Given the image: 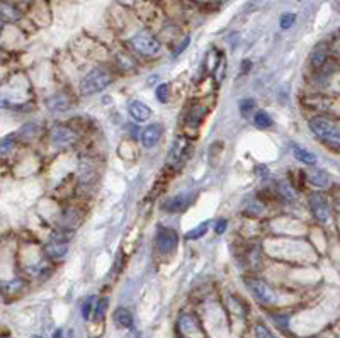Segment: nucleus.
Returning <instances> with one entry per match:
<instances>
[{"label": "nucleus", "instance_id": "nucleus-1", "mask_svg": "<svg viewBox=\"0 0 340 338\" xmlns=\"http://www.w3.org/2000/svg\"><path fill=\"white\" fill-rule=\"evenodd\" d=\"M31 85L24 77H14L7 87L0 88V109L20 110L29 104Z\"/></svg>", "mask_w": 340, "mask_h": 338}, {"label": "nucleus", "instance_id": "nucleus-2", "mask_svg": "<svg viewBox=\"0 0 340 338\" xmlns=\"http://www.w3.org/2000/svg\"><path fill=\"white\" fill-rule=\"evenodd\" d=\"M310 131L313 136H316L322 143H325L327 146L332 148H338L340 145V123L335 118H313L310 123Z\"/></svg>", "mask_w": 340, "mask_h": 338}, {"label": "nucleus", "instance_id": "nucleus-3", "mask_svg": "<svg viewBox=\"0 0 340 338\" xmlns=\"http://www.w3.org/2000/svg\"><path fill=\"white\" fill-rule=\"evenodd\" d=\"M111 82H113V73L108 68L97 66L80 80V92L83 96H94V94L104 91Z\"/></svg>", "mask_w": 340, "mask_h": 338}, {"label": "nucleus", "instance_id": "nucleus-4", "mask_svg": "<svg viewBox=\"0 0 340 338\" xmlns=\"http://www.w3.org/2000/svg\"><path fill=\"white\" fill-rule=\"evenodd\" d=\"M130 46L135 53H138L143 58H155L160 55L162 51V44L155 36L148 34V33H140L136 36H133L130 39Z\"/></svg>", "mask_w": 340, "mask_h": 338}, {"label": "nucleus", "instance_id": "nucleus-5", "mask_svg": "<svg viewBox=\"0 0 340 338\" xmlns=\"http://www.w3.org/2000/svg\"><path fill=\"white\" fill-rule=\"evenodd\" d=\"M245 286L248 287V290H250L252 296L257 299V303H260V304L272 306L275 301H278V294H275V290L270 287L267 282L260 281V279L247 277L245 279Z\"/></svg>", "mask_w": 340, "mask_h": 338}, {"label": "nucleus", "instance_id": "nucleus-6", "mask_svg": "<svg viewBox=\"0 0 340 338\" xmlns=\"http://www.w3.org/2000/svg\"><path fill=\"white\" fill-rule=\"evenodd\" d=\"M308 206H310V211H311L313 218H315L318 223L325 224V223L330 221V218H332V208H330V202H328V199L323 194H320V192L310 194V197H308Z\"/></svg>", "mask_w": 340, "mask_h": 338}, {"label": "nucleus", "instance_id": "nucleus-7", "mask_svg": "<svg viewBox=\"0 0 340 338\" xmlns=\"http://www.w3.org/2000/svg\"><path fill=\"white\" fill-rule=\"evenodd\" d=\"M190 153V141L185 138V136H177L174 140L172 148L168 151V158H167V165L172 168H179L182 163L187 160Z\"/></svg>", "mask_w": 340, "mask_h": 338}, {"label": "nucleus", "instance_id": "nucleus-8", "mask_svg": "<svg viewBox=\"0 0 340 338\" xmlns=\"http://www.w3.org/2000/svg\"><path fill=\"white\" fill-rule=\"evenodd\" d=\"M179 245V235L170 228H160L155 235V248L158 253L167 255L172 253Z\"/></svg>", "mask_w": 340, "mask_h": 338}, {"label": "nucleus", "instance_id": "nucleus-9", "mask_svg": "<svg viewBox=\"0 0 340 338\" xmlns=\"http://www.w3.org/2000/svg\"><path fill=\"white\" fill-rule=\"evenodd\" d=\"M51 141L58 146H70V145H75L77 140H78V134L73 131L72 128H68L65 124H56L53 126L51 129Z\"/></svg>", "mask_w": 340, "mask_h": 338}, {"label": "nucleus", "instance_id": "nucleus-10", "mask_svg": "<svg viewBox=\"0 0 340 338\" xmlns=\"http://www.w3.org/2000/svg\"><path fill=\"white\" fill-rule=\"evenodd\" d=\"M177 326L180 330V333L187 338H193V336H199L203 335V328H201V323L198 321L194 314L190 313H184L180 314V318L177 321Z\"/></svg>", "mask_w": 340, "mask_h": 338}, {"label": "nucleus", "instance_id": "nucleus-11", "mask_svg": "<svg viewBox=\"0 0 340 338\" xmlns=\"http://www.w3.org/2000/svg\"><path fill=\"white\" fill-rule=\"evenodd\" d=\"M162 134H163V126L160 123L148 124L141 133V145L145 148H153L160 141Z\"/></svg>", "mask_w": 340, "mask_h": 338}, {"label": "nucleus", "instance_id": "nucleus-12", "mask_svg": "<svg viewBox=\"0 0 340 338\" xmlns=\"http://www.w3.org/2000/svg\"><path fill=\"white\" fill-rule=\"evenodd\" d=\"M128 112L133 118V121H136V123H146L148 119L152 118V109L148 107L145 102H141V100H130V104H128Z\"/></svg>", "mask_w": 340, "mask_h": 338}, {"label": "nucleus", "instance_id": "nucleus-13", "mask_svg": "<svg viewBox=\"0 0 340 338\" xmlns=\"http://www.w3.org/2000/svg\"><path fill=\"white\" fill-rule=\"evenodd\" d=\"M328 55H330V46H327L325 43L316 44L310 53V66L318 72L328 61Z\"/></svg>", "mask_w": 340, "mask_h": 338}, {"label": "nucleus", "instance_id": "nucleus-14", "mask_svg": "<svg viewBox=\"0 0 340 338\" xmlns=\"http://www.w3.org/2000/svg\"><path fill=\"white\" fill-rule=\"evenodd\" d=\"M46 107L51 110V112H65L72 107V99L67 96V94H53L46 99Z\"/></svg>", "mask_w": 340, "mask_h": 338}, {"label": "nucleus", "instance_id": "nucleus-15", "mask_svg": "<svg viewBox=\"0 0 340 338\" xmlns=\"http://www.w3.org/2000/svg\"><path fill=\"white\" fill-rule=\"evenodd\" d=\"M67 252H68V241L51 240L50 243L45 245L46 257L51 258V260H61V258L67 255Z\"/></svg>", "mask_w": 340, "mask_h": 338}, {"label": "nucleus", "instance_id": "nucleus-16", "mask_svg": "<svg viewBox=\"0 0 340 338\" xmlns=\"http://www.w3.org/2000/svg\"><path fill=\"white\" fill-rule=\"evenodd\" d=\"M306 181H308V184H310V186H313V187L323 189V187L330 186L332 177H330V173L325 172V170H322V168H315V170L308 172Z\"/></svg>", "mask_w": 340, "mask_h": 338}, {"label": "nucleus", "instance_id": "nucleus-17", "mask_svg": "<svg viewBox=\"0 0 340 338\" xmlns=\"http://www.w3.org/2000/svg\"><path fill=\"white\" fill-rule=\"evenodd\" d=\"M185 206H187V195L180 194V195H174V197H168L165 202L162 204V208H163V211H167V213L174 214V213L182 211Z\"/></svg>", "mask_w": 340, "mask_h": 338}, {"label": "nucleus", "instance_id": "nucleus-18", "mask_svg": "<svg viewBox=\"0 0 340 338\" xmlns=\"http://www.w3.org/2000/svg\"><path fill=\"white\" fill-rule=\"evenodd\" d=\"M291 150H293V155L298 162L305 163V165H316V155L315 153H311L310 150H306V148H301L298 145H293L291 146Z\"/></svg>", "mask_w": 340, "mask_h": 338}, {"label": "nucleus", "instance_id": "nucleus-19", "mask_svg": "<svg viewBox=\"0 0 340 338\" xmlns=\"http://www.w3.org/2000/svg\"><path fill=\"white\" fill-rule=\"evenodd\" d=\"M114 321L121 328H131L133 326V316L130 311L124 308H118L114 311Z\"/></svg>", "mask_w": 340, "mask_h": 338}, {"label": "nucleus", "instance_id": "nucleus-20", "mask_svg": "<svg viewBox=\"0 0 340 338\" xmlns=\"http://www.w3.org/2000/svg\"><path fill=\"white\" fill-rule=\"evenodd\" d=\"M252 119H253L255 128H259V129H269V128H272V124H274L272 118H270L265 110H257Z\"/></svg>", "mask_w": 340, "mask_h": 338}, {"label": "nucleus", "instance_id": "nucleus-21", "mask_svg": "<svg viewBox=\"0 0 340 338\" xmlns=\"http://www.w3.org/2000/svg\"><path fill=\"white\" fill-rule=\"evenodd\" d=\"M15 143H17V134H7L0 140V156H7L10 151L15 148Z\"/></svg>", "mask_w": 340, "mask_h": 338}, {"label": "nucleus", "instance_id": "nucleus-22", "mask_svg": "<svg viewBox=\"0 0 340 338\" xmlns=\"http://www.w3.org/2000/svg\"><path fill=\"white\" fill-rule=\"evenodd\" d=\"M209 221H204V223H201V224H198L196 228H193L190 231H187L185 233V236L184 238L185 240H189V241H193V240H199V238H203V236L208 233V228H209Z\"/></svg>", "mask_w": 340, "mask_h": 338}, {"label": "nucleus", "instance_id": "nucleus-23", "mask_svg": "<svg viewBox=\"0 0 340 338\" xmlns=\"http://www.w3.org/2000/svg\"><path fill=\"white\" fill-rule=\"evenodd\" d=\"M20 17L19 10L10 4H2L0 5V19L2 20H17Z\"/></svg>", "mask_w": 340, "mask_h": 338}, {"label": "nucleus", "instance_id": "nucleus-24", "mask_svg": "<svg viewBox=\"0 0 340 338\" xmlns=\"http://www.w3.org/2000/svg\"><path fill=\"white\" fill-rule=\"evenodd\" d=\"M204 116H206V107H193V110L187 116V124L193 126V128H198Z\"/></svg>", "mask_w": 340, "mask_h": 338}, {"label": "nucleus", "instance_id": "nucleus-25", "mask_svg": "<svg viewBox=\"0 0 340 338\" xmlns=\"http://www.w3.org/2000/svg\"><path fill=\"white\" fill-rule=\"evenodd\" d=\"M278 191H279V195L283 197L284 200H289V202H294L296 200V191L293 189L291 184H286V182H279L278 184Z\"/></svg>", "mask_w": 340, "mask_h": 338}, {"label": "nucleus", "instance_id": "nucleus-26", "mask_svg": "<svg viewBox=\"0 0 340 338\" xmlns=\"http://www.w3.org/2000/svg\"><path fill=\"white\" fill-rule=\"evenodd\" d=\"M36 131H38V128H36V124L34 123H28V124H24L23 128H20L17 133V138H24V140H31L33 136L36 134Z\"/></svg>", "mask_w": 340, "mask_h": 338}, {"label": "nucleus", "instance_id": "nucleus-27", "mask_svg": "<svg viewBox=\"0 0 340 338\" xmlns=\"http://www.w3.org/2000/svg\"><path fill=\"white\" fill-rule=\"evenodd\" d=\"M108 304H109V301L108 299H99L97 303L94 304V308H92V311H94V316H95V320H102L104 318V314H105V311H108Z\"/></svg>", "mask_w": 340, "mask_h": 338}, {"label": "nucleus", "instance_id": "nucleus-28", "mask_svg": "<svg viewBox=\"0 0 340 338\" xmlns=\"http://www.w3.org/2000/svg\"><path fill=\"white\" fill-rule=\"evenodd\" d=\"M255 109V100L253 99H243L240 100V112L243 118H250Z\"/></svg>", "mask_w": 340, "mask_h": 338}, {"label": "nucleus", "instance_id": "nucleus-29", "mask_svg": "<svg viewBox=\"0 0 340 338\" xmlns=\"http://www.w3.org/2000/svg\"><path fill=\"white\" fill-rule=\"evenodd\" d=\"M247 211H248L250 214L259 216V214H264V213H265V206L260 202L259 199H252L250 202L247 204Z\"/></svg>", "mask_w": 340, "mask_h": 338}, {"label": "nucleus", "instance_id": "nucleus-30", "mask_svg": "<svg viewBox=\"0 0 340 338\" xmlns=\"http://www.w3.org/2000/svg\"><path fill=\"white\" fill-rule=\"evenodd\" d=\"M216 63H218L216 70H215L216 82H223V78H225V72H226V60H225V56L220 55V58H218Z\"/></svg>", "mask_w": 340, "mask_h": 338}, {"label": "nucleus", "instance_id": "nucleus-31", "mask_svg": "<svg viewBox=\"0 0 340 338\" xmlns=\"http://www.w3.org/2000/svg\"><path fill=\"white\" fill-rule=\"evenodd\" d=\"M253 335H255V338H275L272 333H270V330L267 328V326L262 323H257L253 326Z\"/></svg>", "mask_w": 340, "mask_h": 338}, {"label": "nucleus", "instance_id": "nucleus-32", "mask_svg": "<svg viewBox=\"0 0 340 338\" xmlns=\"http://www.w3.org/2000/svg\"><path fill=\"white\" fill-rule=\"evenodd\" d=\"M281 29H289V28H293V24L296 22V15L294 14H283L281 15Z\"/></svg>", "mask_w": 340, "mask_h": 338}, {"label": "nucleus", "instance_id": "nucleus-33", "mask_svg": "<svg viewBox=\"0 0 340 338\" xmlns=\"http://www.w3.org/2000/svg\"><path fill=\"white\" fill-rule=\"evenodd\" d=\"M23 281H19V279H12V281H7L4 284V289L7 290V292H17L19 289H23Z\"/></svg>", "mask_w": 340, "mask_h": 338}, {"label": "nucleus", "instance_id": "nucleus-34", "mask_svg": "<svg viewBox=\"0 0 340 338\" xmlns=\"http://www.w3.org/2000/svg\"><path fill=\"white\" fill-rule=\"evenodd\" d=\"M155 94H157V99L160 100V102H167V99H168V83H162V85H158Z\"/></svg>", "mask_w": 340, "mask_h": 338}, {"label": "nucleus", "instance_id": "nucleus-35", "mask_svg": "<svg viewBox=\"0 0 340 338\" xmlns=\"http://www.w3.org/2000/svg\"><path fill=\"white\" fill-rule=\"evenodd\" d=\"M92 308H94V298H89L87 301L83 303L82 306V316L85 320L90 318V313H92Z\"/></svg>", "mask_w": 340, "mask_h": 338}, {"label": "nucleus", "instance_id": "nucleus-36", "mask_svg": "<svg viewBox=\"0 0 340 338\" xmlns=\"http://www.w3.org/2000/svg\"><path fill=\"white\" fill-rule=\"evenodd\" d=\"M189 43H190V39H189V36H187V38H184V39H182V43H180V44H177V48H175V51H174V56H177V55H182V53H184V50H185V48H187V46H189Z\"/></svg>", "mask_w": 340, "mask_h": 338}, {"label": "nucleus", "instance_id": "nucleus-37", "mask_svg": "<svg viewBox=\"0 0 340 338\" xmlns=\"http://www.w3.org/2000/svg\"><path fill=\"white\" fill-rule=\"evenodd\" d=\"M226 224H228V221H226V219H220V221H216L215 231H216L218 235L225 233V230H226Z\"/></svg>", "mask_w": 340, "mask_h": 338}, {"label": "nucleus", "instance_id": "nucleus-38", "mask_svg": "<svg viewBox=\"0 0 340 338\" xmlns=\"http://www.w3.org/2000/svg\"><path fill=\"white\" fill-rule=\"evenodd\" d=\"M53 338H63V331H61L60 328H58V330L55 331V333H53Z\"/></svg>", "mask_w": 340, "mask_h": 338}, {"label": "nucleus", "instance_id": "nucleus-39", "mask_svg": "<svg viewBox=\"0 0 340 338\" xmlns=\"http://www.w3.org/2000/svg\"><path fill=\"white\" fill-rule=\"evenodd\" d=\"M2 26H4V24H2V19H0V34H2Z\"/></svg>", "mask_w": 340, "mask_h": 338}]
</instances>
